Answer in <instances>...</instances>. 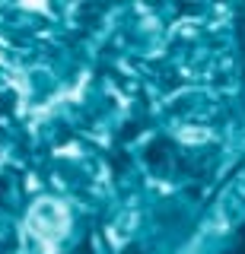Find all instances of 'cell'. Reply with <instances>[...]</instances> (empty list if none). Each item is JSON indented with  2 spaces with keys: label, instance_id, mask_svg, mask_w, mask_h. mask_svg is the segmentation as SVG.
I'll return each instance as SVG.
<instances>
[{
  "label": "cell",
  "instance_id": "6da1fadb",
  "mask_svg": "<svg viewBox=\"0 0 245 254\" xmlns=\"http://www.w3.org/2000/svg\"><path fill=\"white\" fill-rule=\"evenodd\" d=\"M67 226H70L67 210H64L58 200H38V203L32 206V213H29V229H32L35 238H38V242H42L48 251L67 235Z\"/></svg>",
  "mask_w": 245,
  "mask_h": 254
}]
</instances>
